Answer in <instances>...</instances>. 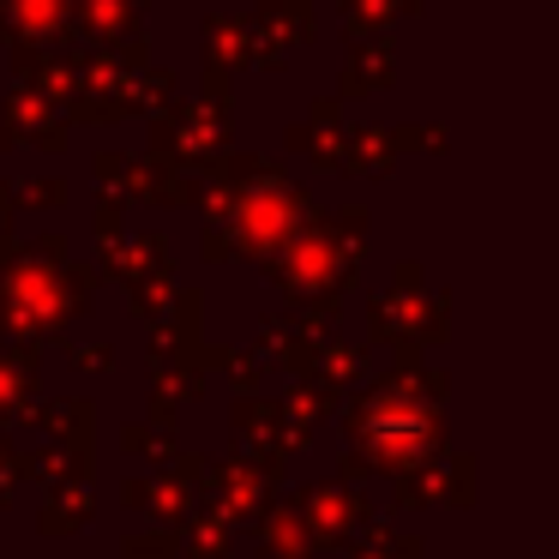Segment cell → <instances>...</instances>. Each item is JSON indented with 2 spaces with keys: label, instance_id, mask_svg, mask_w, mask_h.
<instances>
[]
</instances>
